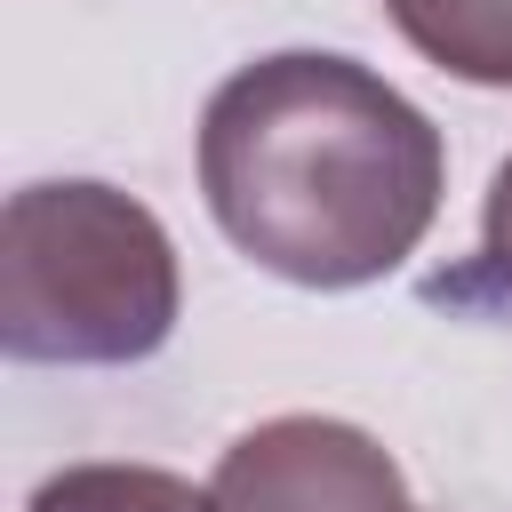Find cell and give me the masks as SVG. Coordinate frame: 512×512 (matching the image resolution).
I'll use <instances>...</instances> for the list:
<instances>
[{
	"label": "cell",
	"mask_w": 512,
	"mask_h": 512,
	"mask_svg": "<svg viewBox=\"0 0 512 512\" xmlns=\"http://www.w3.org/2000/svg\"><path fill=\"white\" fill-rule=\"evenodd\" d=\"M216 512H408L376 432L344 416H272L216 456Z\"/></svg>",
	"instance_id": "3"
},
{
	"label": "cell",
	"mask_w": 512,
	"mask_h": 512,
	"mask_svg": "<svg viewBox=\"0 0 512 512\" xmlns=\"http://www.w3.org/2000/svg\"><path fill=\"white\" fill-rule=\"evenodd\" d=\"M168 224L96 176L24 184L0 208V344L40 368H128L176 336Z\"/></svg>",
	"instance_id": "2"
},
{
	"label": "cell",
	"mask_w": 512,
	"mask_h": 512,
	"mask_svg": "<svg viewBox=\"0 0 512 512\" xmlns=\"http://www.w3.org/2000/svg\"><path fill=\"white\" fill-rule=\"evenodd\" d=\"M392 32L472 88H512V0H384Z\"/></svg>",
	"instance_id": "4"
},
{
	"label": "cell",
	"mask_w": 512,
	"mask_h": 512,
	"mask_svg": "<svg viewBox=\"0 0 512 512\" xmlns=\"http://www.w3.org/2000/svg\"><path fill=\"white\" fill-rule=\"evenodd\" d=\"M480 264H488V280L512 296V160L488 176V208H480Z\"/></svg>",
	"instance_id": "6"
},
{
	"label": "cell",
	"mask_w": 512,
	"mask_h": 512,
	"mask_svg": "<svg viewBox=\"0 0 512 512\" xmlns=\"http://www.w3.org/2000/svg\"><path fill=\"white\" fill-rule=\"evenodd\" d=\"M24 512H216V488H192L168 464H64Z\"/></svg>",
	"instance_id": "5"
},
{
	"label": "cell",
	"mask_w": 512,
	"mask_h": 512,
	"mask_svg": "<svg viewBox=\"0 0 512 512\" xmlns=\"http://www.w3.org/2000/svg\"><path fill=\"white\" fill-rule=\"evenodd\" d=\"M200 192L216 232L272 280L368 288L424 248L448 144L432 112L360 56L280 48L208 96Z\"/></svg>",
	"instance_id": "1"
}]
</instances>
